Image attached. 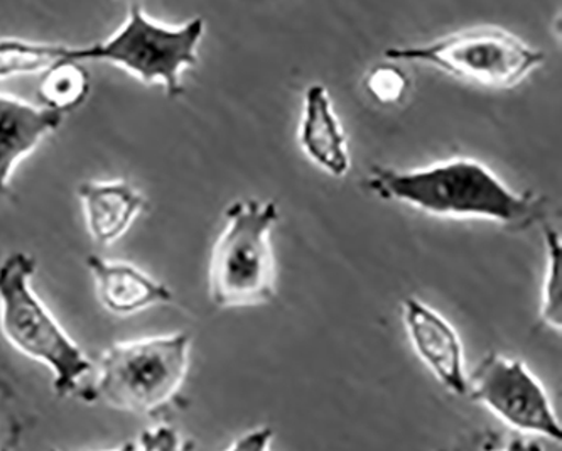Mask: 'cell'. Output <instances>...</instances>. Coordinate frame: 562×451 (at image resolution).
<instances>
[{
    "mask_svg": "<svg viewBox=\"0 0 562 451\" xmlns=\"http://www.w3.org/2000/svg\"><path fill=\"white\" fill-rule=\"evenodd\" d=\"M24 435V418L15 391L0 372V451L14 450Z\"/></svg>",
    "mask_w": 562,
    "mask_h": 451,
    "instance_id": "obj_16",
    "label": "cell"
},
{
    "mask_svg": "<svg viewBox=\"0 0 562 451\" xmlns=\"http://www.w3.org/2000/svg\"><path fill=\"white\" fill-rule=\"evenodd\" d=\"M90 93V77L78 61L56 63L43 71L40 99L44 106L70 114L83 105Z\"/></svg>",
    "mask_w": 562,
    "mask_h": 451,
    "instance_id": "obj_14",
    "label": "cell"
},
{
    "mask_svg": "<svg viewBox=\"0 0 562 451\" xmlns=\"http://www.w3.org/2000/svg\"><path fill=\"white\" fill-rule=\"evenodd\" d=\"M402 319L417 357L442 387L457 396L468 394L463 343L457 328L441 313L413 296L402 303Z\"/></svg>",
    "mask_w": 562,
    "mask_h": 451,
    "instance_id": "obj_8",
    "label": "cell"
},
{
    "mask_svg": "<svg viewBox=\"0 0 562 451\" xmlns=\"http://www.w3.org/2000/svg\"><path fill=\"white\" fill-rule=\"evenodd\" d=\"M468 393L512 429L552 441L562 440L561 421L544 385L533 377L522 360L488 353L475 372L468 375Z\"/></svg>",
    "mask_w": 562,
    "mask_h": 451,
    "instance_id": "obj_7",
    "label": "cell"
},
{
    "mask_svg": "<svg viewBox=\"0 0 562 451\" xmlns=\"http://www.w3.org/2000/svg\"><path fill=\"white\" fill-rule=\"evenodd\" d=\"M100 305L115 316H132L154 306L169 305L172 291L161 281L125 261H106L97 253L87 257Z\"/></svg>",
    "mask_w": 562,
    "mask_h": 451,
    "instance_id": "obj_10",
    "label": "cell"
},
{
    "mask_svg": "<svg viewBox=\"0 0 562 451\" xmlns=\"http://www.w3.org/2000/svg\"><path fill=\"white\" fill-rule=\"evenodd\" d=\"M74 61V46L37 41L0 40V80L43 74L56 63Z\"/></svg>",
    "mask_w": 562,
    "mask_h": 451,
    "instance_id": "obj_13",
    "label": "cell"
},
{
    "mask_svg": "<svg viewBox=\"0 0 562 451\" xmlns=\"http://www.w3.org/2000/svg\"><path fill=\"white\" fill-rule=\"evenodd\" d=\"M124 448H139V450H179L181 448V438L175 429L168 426L144 431L139 437V443L125 444Z\"/></svg>",
    "mask_w": 562,
    "mask_h": 451,
    "instance_id": "obj_18",
    "label": "cell"
},
{
    "mask_svg": "<svg viewBox=\"0 0 562 451\" xmlns=\"http://www.w3.org/2000/svg\"><path fill=\"white\" fill-rule=\"evenodd\" d=\"M34 274L36 261L22 250L0 262V331L12 349L52 371L53 390L63 399L80 391L93 363L34 293Z\"/></svg>",
    "mask_w": 562,
    "mask_h": 451,
    "instance_id": "obj_3",
    "label": "cell"
},
{
    "mask_svg": "<svg viewBox=\"0 0 562 451\" xmlns=\"http://www.w3.org/2000/svg\"><path fill=\"white\" fill-rule=\"evenodd\" d=\"M366 87L376 102L392 105L406 95L409 78L394 65H379L367 75Z\"/></svg>",
    "mask_w": 562,
    "mask_h": 451,
    "instance_id": "obj_17",
    "label": "cell"
},
{
    "mask_svg": "<svg viewBox=\"0 0 562 451\" xmlns=\"http://www.w3.org/2000/svg\"><path fill=\"white\" fill-rule=\"evenodd\" d=\"M379 199L404 203L442 218H479L510 230L539 221L544 200L510 190L492 169L471 158H451L419 169L373 166L367 178Z\"/></svg>",
    "mask_w": 562,
    "mask_h": 451,
    "instance_id": "obj_1",
    "label": "cell"
},
{
    "mask_svg": "<svg viewBox=\"0 0 562 451\" xmlns=\"http://www.w3.org/2000/svg\"><path fill=\"white\" fill-rule=\"evenodd\" d=\"M391 61L426 63L458 80L485 89L508 90L544 63V53L497 26L458 31L420 46L391 48Z\"/></svg>",
    "mask_w": 562,
    "mask_h": 451,
    "instance_id": "obj_6",
    "label": "cell"
},
{
    "mask_svg": "<svg viewBox=\"0 0 562 451\" xmlns=\"http://www.w3.org/2000/svg\"><path fill=\"white\" fill-rule=\"evenodd\" d=\"M187 331L115 341L97 362V377L78 391L81 401L159 418L176 404L190 371Z\"/></svg>",
    "mask_w": 562,
    "mask_h": 451,
    "instance_id": "obj_2",
    "label": "cell"
},
{
    "mask_svg": "<svg viewBox=\"0 0 562 451\" xmlns=\"http://www.w3.org/2000/svg\"><path fill=\"white\" fill-rule=\"evenodd\" d=\"M205 21L191 19L181 26L157 23L140 4H131L125 23L105 41L85 46V61L122 68L146 84H161L169 99L183 95V74L196 67Z\"/></svg>",
    "mask_w": 562,
    "mask_h": 451,
    "instance_id": "obj_5",
    "label": "cell"
},
{
    "mask_svg": "<svg viewBox=\"0 0 562 451\" xmlns=\"http://www.w3.org/2000/svg\"><path fill=\"white\" fill-rule=\"evenodd\" d=\"M279 221L274 202L237 200L225 210V227L213 244L209 268L210 301L216 308H245L276 296L271 235Z\"/></svg>",
    "mask_w": 562,
    "mask_h": 451,
    "instance_id": "obj_4",
    "label": "cell"
},
{
    "mask_svg": "<svg viewBox=\"0 0 562 451\" xmlns=\"http://www.w3.org/2000/svg\"><path fill=\"white\" fill-rule=\"evenodd\" d=\"M65 114L0 93V196L11 193L15 166L61 127Z\"/></svg>",
    "mask_w": 562,
    "mask_h": 451,
    "instance_id": "obj_9",
    "label": "cell"
},
{
    "mask_svg": "<svg viewBox=\"0 0 562 451\" xmlns=\"http://www.w3.org/2000/svg\"><path fill=\"white\" fill-rule=\"evenodd\" d=\"M87 230L97 246H110L127 234L147 199L127 180L87 181L78 187Z\"/></svg>",
    "mask_w": 562,
    "mask_h": 451,
    "instance_id": "obj_12",
    "label": "cell"
},
{
    "mask_svg": "<svg viewBox=\"0 0 562 451\" xmlns=\"http://www.w3.org/2000/svg\"><path fill=\"white\" fill-rule=\"evenodd\" d=\"M546 250H548V264H546L544 283L541 294V319L546 327L554 331L562 328V244L555 228L544 227Z\"/></svg>",
    "mask_w": 562,
    "mask_h": 451,
    "instance_id": "obj_15",
    "label": "cell"
},
{
    "mask_svg": "<svg viewBox=\"0 0 562 451\" xmlns=\"http://www.w3.org/2000/svg\"><path fill=\"white\" fill-rule=\"evenodd\" d=\"M297 140L307 159L325 173L333 178L347 177L351 168L347 134L323 84H310L304 93Z\"/></svg>",
    "mask_w": 562,
    "mask_h": 451,
    "instance_id": "obj_11",
    "label": "cell"
},
{
    "mask_svg": "<svg viewBox=\"0 0 562 451\" xmlns=\"http://www.w3.org/2000/svg\"><path fill=\"white\" fill-rule=\"evenodd\" d=\"M272 438H274V429L269 428V426H263V428L252 429L249 433H245L244 437L237 438V441L231 444V450H269V448H271Z\"/></svg>",
    "mask_w": 562,
    "mask_h": 451,
    "instance_id": "obj_19",
    "label": "cell"
},
{
    "mask_svg": "<svg viewBox=\"0 0 562 451\" xmlns=\"http://www.w3.org/2000/svg\"><path fill=\"white\" fill-rule=\"evenodd\" d=\"M128 4H139V0H128Z\"/></svg>",
    "mask_w": 562,
    "mask_h": 451,
    "instance_id": "obj_20",
    "label": "cell"
}]
</instances>
